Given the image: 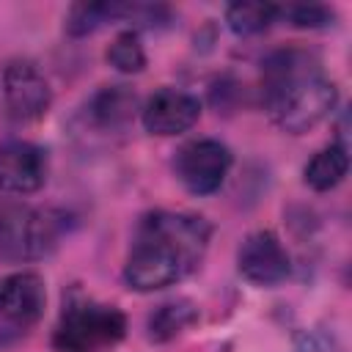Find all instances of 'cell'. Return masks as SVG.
Returning a JSON list of instances; mask_svg holds the SVG:
<instances>
[{"mask_svg": "<svg viewBox=\"0 0 352 352\" xmlns=\"http://www.w3.org/2000/svg\"><path fill=\"white\" fill-rule=\"evenodd\" d=\"M209 236L212 228L198 214H146L135 231V242L124 264V280L138 292H154L182 280L201 264Z\"/></svg>", "mask_w": 352, "mask_h": 352, "instance_id": "cell-1", "label": "cell"}, {"mask_svg": "<svg viewBox=\"0 0 352 352\" xmlns=\"http://www.w3.org/2000/svg\"><path fill=\"white\" fill-rule=\"evenodd\" d=\"M261 99L270 118L292 135L316 126L338 99L336 82L305 50H278L261 69Z\"/></svg>", "mask_w": 352, "mask_h": 352, "instance_id": "cell-2", "label": "cell"}, {"mask_svg": "<svg viewBox=\"0 0 352 352\" xmlns=\"http://www.w3.org/2000/svg\"><path fill=\"white\" fill-rule=\"evenodd\" d=\"M126 336V316L116 305L80 300L69 302L55 327L58 352H110Z\"/></svg>", "mask_w": 352, "mask_h": 352, "instance_id": "cell-3", "label": "cell"}, {"mask_svg": "<svg viewBox=\"0 0 352 352\" xmlns=\"http://www.w3.org/2000/svg\"><path fill=\"white\" fill-rule=\"evenodd\" d=\"M58 239L55 220L38 209L0 201V256L3 258H41Z\"/></svg>", "mask_w": 352, "mask_h": 352, "instance_id": "cell-4", "label": "cell"}, {"mask_svg": "<svg viewBox=\"0 0 352 352\" xmlns=\"http://www.w3.org/2000/svg\"><path fill=\"white\" fill-rule=\"evenodd\" d=\"M231 168V151L212 138H198L176 151L173 170L179 182L195 195H212L220 190Z\"/></svg>", "mask_w": 352, "mask_h": 352, "instance_id": "cell-5", "label": "cell"}, {"mask_svg": "<svg viewBox=\"0 0 352 352\" xmlns=\"http://www.w3.org/2000/svg\"><path fill=\"white\" fill-rule=\"evenodd\" d=\"M3 94L8 113L16 121H33L47 113L52 91L47 77L30 60H11L3 72Z\"/></svg>", "mask_w": 352, "mask_h": 352, "instance_id": "cell-6", "label": "cell"}, {"mask_svg": "<svg viewBox=\"0 0 352 352\" xmlns=\"http://www.w3.org/2000/svg\"><path fill=\"white\" fill-rule=\"evenodd\" d=\"M236 264H239V272L256 286H278L280 280L289 278V270H292L289 253L272 231L250 234L239 248Z\"/></svg>", "mask_w": 352, "mask_h": 352, "instance_id": "cell-7", "label": "cell"}, {"mask_svg": "<svg viewBox=\"0 0 352 352\" xmlns=\"http://www.w3.org/2000/svg\"><path fill=\"white\" fill-rule=\"evenodd\" d=\"M140 118L146 132L151 135H162V138L182 135L201 118V102L187 91L162 88L146 99Z\"/></svg>", "mask_w": 352, "mask_h": 352, "instance_id": "cell-8", "label": "cell"}, {"mask_svg": "<svg viewBox=\"0 0 352 352\" xmlns=\"http://www.w3.org/2000/svg\"><path fill=\"white\" fill-rule=\"evenodd\" d=\"M47 179V154L33 143L0 146V190L28 195L36 192Z\"/></svg>", "mask_w": 352, "mask_h": 352, "instance_id": "cell-9", "label": "cell"}, {"mask_svg": "<svg viewBox=\"0 0 352 352\" xmlns=\"http://www.w3.org/2000/svg\"><path fill=\"white\" fill-rule=\"evenodd\" d=\"M44 280L36 272H14L0 280V316L14 327L36 324L44 314Z\"/></svg>", "mask_w": 352, "mask_h": 352, "instance_id": "cell-10", "label": "cell"}, {"mask_svg": "<svg viewBox=\"0 0 352 352\" xmlns=\"http://www.w3.org/2000/svg\"><path fill=\"white\" fill-rule=\"evenodd\" d=\"M346 170H349L346 146H344V143H333V146L316 151V154L308 160V165H305L302 173H305V184H308V187L324 192V190L338 187V184L344 182Z\"/></svg>", "mask_w": 352, "mask_h": 352, "instance_id": "cell-11", "label": "cell"}, {"mask_svg": "<svg viewBox=\"0 0 352 352\" xmlns=\"http://www.w3.org/2000/svg\"><path fill=\"white\" fill-rule=\"evenodd\" d=\"M129 19V3H77L69 8L66 33L69 36H88L107 22Z\"/></svg>", "mask_w": 352, "mask_h": 352, "instance_id": "cell-12", "label": "cell"}, {"mask_svg": "<svg viewBox=\"0 0 352 352\" xmlns=\"http://www.w3.org/2000/svg\"><path fill=\"white\" fill-rule=\"evenodd\" d=\"M198 319V311L187 300H173L160 305L148 319V338L151 341H170L182 330H187Z\"/></svg>", "mask_w": 352, "mask_h": 352, "instance_id": "cell-13", "label": "cell"}, {"mask_svg": "<svg viewBox=\"0 0 352 352\" xmlns=\"http://www.w3.org/2000/svg\"><path fill=\"white\" fill-rule=\"evenodd\" d=\"M135 110V94L126 91L124 85H110L99 91L91 102V116L102 126H121L132 118Z\"/></svg>", "mask_w": 352, "mask_h": 352, "instance_id": "cell-14", "label": "cell"}, {"mask_svg": "<svg viewBox=\"0 0 352 352\" xmlns=\"http://www.w3.org/2000/svg\"><path fill=\"white\" fill-rule=\"evenodd\" d=\"M280 16V6L270 3H234L226 11V22L236 36H256Z\"/></svg>", "mask_w": 352, "mask_h": 352, "instance_id": "cell-15", "label": "cell"}, {"mask_svg": "<svg viewBox=\"0 0 352 352\" xmlns=\"http://www.w3.org/2000/svg\"><path fill=\"white\" fill-rule=\"evenodd\" d=\"M107 60L113 69L124 72V74H138L146 66V52L140 44V36L135 30H124L116 36V41L107 50Z\"/></svg>", "mask_w": 352, "mask_h": 352, "instance_id": "cell-16", "label": "cell"}, {"mask_svg": "<svg viewBox=\"0 0 352 352\" xmlns=\"http://www.w3.org/2000/svg\"><path fill=\"white\" fill-rule=\"evenodd\" d=\"M280 16H286L297 28H330L336 22V11L327 6H286L280 8Z\"/></svg>", "mask_w": 352, "mask_h": 352, "instance_id": "cell-17", "label": "cell"}, {"mask_svg": "<svg viewBox=\"0 0 352 352\" xmlns=\"http://www.w3.org/2000/svg\"><path fill=\"white\" fill-rule=\"evenodd\" d=\"M294 352H324V346H322V341H319L316 336L302 333V336H297V346H294Z\"/></svg>", "mask_w": 352, "mask_h": 352, "instance_id": "cell-18", "label": "cell"}]
</instances>
